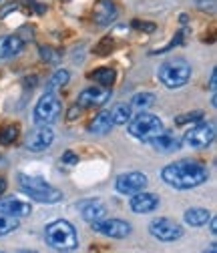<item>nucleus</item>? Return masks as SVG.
<instances>
[{
  "label": "nucleus",
  "mask_w": 217,
  "mask_h": 253,
  "mask_svg": "<svg viewBox=\"0 0 217 253\" xmlns=\"http://www.w3.org/2000/svg\"><path fill=\"white\" fill-rule=\"evenodd\" d=\"M149 143H151V147L155 151H159V153H173V151H177L181 147V139L175 133L165 131V129L157 137H153Z\"/></svg>",
  "instance_id": "nucleus-14"
},
{
  "label": "nucleus",
  "mask_w": 217,
  "mask_h": 253,
  "mask_svg": "<svg viewBox=\"0 0 217 253\" xmlns=\"http://www.w3.org/2000/svg\"><path fill=\"white\" fill-rule=\"evenodd\" d=\"M18 227V217L6 215V213H0V237L12 233Z\"/></svg>",
  "instance_id": "nucleus-24"
},
{
  "label": "nucleus",
  "mask_w": 217,
  "mask_h": 253,
  "mask_svg": "<svg viewBox=\"0 0 217 253\" xmlns=\"http://www.w3.org/2000/svg\"><path fill=\"white\" fill-rule=\"evenodd\" d=\"M44 237H46V243L52 249H56V251H71L79 243L75 227L69 223V221H65V219L52 221L50 225H46Z\"/></svg>",
  "instance_id": "nucleus-3"
},
{
  "label": "nucleus",
  "mask_w": 217,
  "mask_h": 253,
  "mask_svg": "<svg viewBox=\"0 0 217 253\" xmlns=\"http://www.w3.org/2000/svg\"><path fill=\"white\" fill-rule=\"evenodd\" d=\"M52 141H54V131L48 125H43L41 129L33 131L26 137V149L33 153H41V151H46L52 145Z\"/></svg>",
  "instance_id": "nucleus-12"
},
{
  "label": "nucleus",
  "mask_w": 217,
  "mask_h": 253,
  "mask_svg": "<svg viewBox=\"0 0 217 253\" xmlns=\"http://www.w3.org/2000/svg\"><path fill=\"white\" fill-rule=\"evenodd\" d=\"M41 56H43V60H46V62H58V58H60V54H58L54 48H50V46H43V48H41Z\"/></svg>",
  "instance_id": "nucleus-28"
},
{
  "label": "nucleus",
  "mask_w": 217,
  "mask_h": 253,
  "mask_svg": "<svg viewBox=\"0 0 217 253\" xmlns=\"http://www.w3.org/2000/svg\"><path fill=\"white\" fill-rule=\"evenodd\" d=\"M69 79H71V73L69 71H56L54 75H52V79L48 81V90H56V88H60V86H65L67 83H69Z\"/></svg>",
  "instance_id": "nucleus-26"
},
{
  "label": "nucleus",
  "mask_w": 217,
  "mask_h": 253,
  "mask_svg": "<svg viewBox=\"0 0 217 253\" xmlns=\"http://www.w3.org/2000/svg\"><path fill=\"white\" fill-rule=\"evenodd\" d=\"M111 126H113L111 115L103 111V113H99L95 119L88 123V133H92V135H107L111 131Z\"/></svg>",
  "instance_id": "nucleus-20"
},
{
  "label": "nucleus",
  "mask_w": 217,
  "mask_h": 253,
  "mask_svg": "<svg viewBox=\"0 0 217 253\" xmlns=\"http://www.w3.org/2000/svg\"><path fill=\"white\" fill-rule=\"evenodd\" d=\"M81 215H83L85 221H88V223H95V221L105 219L107 207H105L99 199H90V201L81 203Z\"/></svg>",
  "instance_id": "nucleus-18"
},
{
  "label": "nucleus",
  "mask_w": 217,
  "mask_h": 253,
  "mask_svg": "<svg viewBox=\"0 0 217 253\" xmlns=\"http://www.w3.org/2000/svg\"><path fill=\"white\" fill-rule=\"evenodd\" d=\"M203 121V111H191V113H183L179 117H175V125L177 126H185V125H195Z\"/></svg>",
  "instance_id": "nucleus-25"
},
{
  "label": "nucleus",
  "mask_w": 217,
  "mask_h": 253,
  "mask_svg": "<svg viewBox=\"0 0 217 253\" xmlns=\"http://www.w3.org/2000/svg\"><path fill=\"white\" fill-rule=\"evenodd\" d=\"M0 213H6L12 217H24L28 213H33V207L30 203L16 199V197H6V199H0Z\"/></svg>",
  "instance_id": "nucleus-16"
},
{
  "label": "nucleus",
  "mask_w": 217,
  "mask_h": 253,
  "mask_svg": "<svg viewBox=\"0 0 217 253\" xmlns=\"http://www.w3.org/2000/svg\"><path fill=\"white\" fill-rule=\"evenodd\" d=\"M6 187H8V183H6V179H4V177H0V195H2V193L6 191Z\"/></svg>",
  "instance_id": "nucleus-35"
},
{
  "label": "nucleus",
  "mask_w": 217,
  "mask_h": 253,
  "mask_svg": "<svg viewBox=\"0 0 217 253\" xmlns=\"http://www.w3.org/2000/svg\"><path fill=\"white\" fill-rule=\"evenodd\" d=\"M209 225H211V227H209L211 235H215V233H217V221H215V217H211V219H209Z\"/></svg>",
  "instance_id": "nucleus-34"
},
{
  "label": "nucleus",
  "mask_w": 217,
  "mask_h": 253,
  "mask_svg": "<svg viewBox=\"0 0 217 253\" xmlns=\"http://www.w3.org/2000/svg\"><path fill=\"white\" fill-rule=\"evenodd\" d=\"M90 225H92V231H97L105 237H111V239H125L127 235H131V225L121 219H101Z\"/></svg>",
  "instance_id": "nucleus-9"
},
{
  "label": "nucleus",
  "mask_w": 217,
  "mask_h": 253,
  "mask_svg": "<svg viewBox=\"0 0 217 253\" xmlns=\"http://www.w3.org/2000/svg\"><path fill=\"white\" fill-rule=\"evenodd\" d=\"M117 12L119 10H117L113 0H99L95 4V10H92V20L101 26H107L117 18Z\"/></svg>",
  "instance_id": "nucleus-15"
},
{
  "label": "nucleus",
  "mask_w": 217,
  "mask_h": 253,
  "mask_svg": "<svg viewBox=\"0 0 217 253\" xmlns=\"http://www.w3.org/2000/svg\"><path fill=\"white\" fill-rule=\"evenodd\" d=\"M60 161L67 163V165H77L79 163V157L73 151H67V153H63V157H60Z\"/></svg>",
  "instance_id": "nucleus-31"
},
{
  "label": "nucleus",
  "mask_w": 217,
  "mask_h": 253,
  "mask_svg": "<svg viewBox=\"0 0 217 253\" xmlns=\"http://www.w3.org/2000/svg\"><path fill=\"white\" fill-rule=\"evenodd\" d=\"M181 41H183V35L179 33V35H177V37H175V39H173V41H171V42H169L167 46H163L161 50H155V52H167V50H171L173 46H177V44H181Z\"/></svg>",
  "instance_id": "nucleus-32"
},
{
  "label": "nucleus",
  "mask_w": 217,
  "mask_h": 253,
  "mask_svg": "<svg viewBox=\"0 0 217 253\" xmlns=\"http://www.w3.org/2000/svg\"><path fill=\"white\" fill-rule=\"evenodd\" d=\"M149 233L155 239L171 243V241H177V239L183 237V227L179 223H175V221L169 219V217H157V219H153L149 223Z\"/></svg>",
  "instance_id": "nucleus-8"
},
{
  "label": "nucleus",
  "mask_w": 217,
  "mask_h": 253,
  "mask_svg": "<svg viewBox=\"0 0 217 253\" xmlns=\"http://www.w3.org/2000/svg\"><path fill=\"white\" fill-rule=\"evenodd\" d=\"M0 253H2V251H0Z\"/></svg>",
  "instance_id": "nucleus-39"
},
{
  "label": "nucleus",
  "mask_w": 217,
  "mask_h": 253,
  "mask_svg": "<svg viewBox=\"0 0 217 253\" xmlns=\"http://www.w3.org/2000/svg\"><path fill=\"white\" fill-rule=\"evenodd\" d=\"M111 48H113V41H111V37H107V39H103V41L97 44L95 52L103 56V54H109V52H111Z\"/></svg>",
  "instance_id": "nucleus-30"
},
{
  "label": "nucleus",
  "mask_w": 217,
  "mask_h": 253,
  "mask_svg": "<svg viewBox=\"0 0 217 253\" xmlns=\"http://www.w3.org/2000/svg\"><path fill=\"white\" fill-rule=\"evenodd\" d=\"M203 253H217V247H215V243H213V245H211L209 249H205Z\"/></svg>",
  "instance_id": "nucleus-36"
},
{
  "label": "nucleus",
  "mask_w": 217,
  "mask_h": 253,
  "mask_svg": "<svg viewBox=\"0 0 217 253\" xmlns=\"http://www.w3.org/2000/svg\"><path fill=\"white\" fill-rule=\"evenodd\" d=\"M90 81H95V83H99L101 86H113V83H115V71L111 69V67H103V69H97V71H92L90 75Z\"/></svg>",
  "instance_id": "nucleus-23"
},
{
  "label": "nucleus",
  "mask_w": 217,
  "mask_h": 253,
  "mask_svg": "<svg viewBox=\"0 0 217 253\" xmlns=\"http://www.w3.org/2000/svg\"><path fill=\"white\" fill-rule=\"evenodd\" d=\"M18 253H39V251H33V249H22V251H18Z\"/></svg>",
  "instance_id": "nucleus-37"
},
{
  "label": "nucleus",
  "mask_w": 217,
  "mask_h": 253,
  "mask_svg": "<svg viewBox=\"0 0 217 253\" xmlns=\"http://www.w3.org/2000/svg\"><path fill=\"white\" fill-rule=\"evenodd\" d=\"M79 115H81V107H79V105H75V107H71V109H69L67 119H69V121H75Z\"/></svg>",
  "instance_id": "nucleus-33"
},
{
  "label": "nucleus",
  "mask_w": 217,
  "mask_h": 253,
  "mask_svg": "<svg viewBox=\"0 0 217 253\" xmlns=\"http://www.w3.org/2000/svg\"><path fill=\"white\" fill-rule=\"evenodd\" d=\"M161 179L175 189H193L209 179V171L197 161H177L161 171Z\"/></svg>",
  "instance_id": "nucleus-1"
},
{
  "label": "nucleus",
  "mask_w": 217,
  "mask_h": 253,
  "mask_svg": "<svg viewBox=\"0 0 217 253\" xmlns=\"http://www.w3.org/2000/svg\"><path fill=\"white\" fill-rule=\"evenodd\" d=\"M213 141H215V123H211V121L209 123L199 121L183 137V143L187 147H193V149H205Z\"/></svg>",
  "instance_id": "nucleus-7"
},
{
  "label": "nucleus",
  "mask_w": 217,
  "mask_h": 253,
  "mask_svg": "<svg viewBox=\"0 0 217 253\" xmlns=\"http://www.w3.org/2000/svg\"><path fill=\"white\" fill-rule=\"evenodd\" d=\"M163 131V123L157 115H149V113H139L137 117L131 119L129 123V133L131 137L135 139H141V141H151L153 137H157L159 133Z\"/></svg>",
  "instance_id": "nucleus-5"
},
{
  "label": "nucleus",
  "mask_w": 217,
  "mask_h": 253,
  "mask_svg": "<svg viewBox=\"0 0 217 253\" xmlns=\"http://www.w3.org/2000/svg\"><path fill=\"white\" fill-rule=\"evenodd\" d=\"M24 48V41L18 35H8V37H0V60L12 58L20 54Z\"/></svg>",
  "instance_id": "nucleus-17"
},
{
  "label": "nucleus",
  "mask_w": 217,
  "mask_h": 253,
  "mask_svg": "<svg viewBox=\"0 0 217 253\" xmlns=\"http://www.w3.org/2000/svg\"><path fill=\"white\" fill-rule=\"evenodd\" d=\"M157 77L167 88H181L191 79V67H189L187 60L173 58V60L163 62V65L159 67Z\"/></svg>",
  "instance_id": "nucleus-4"
},
{
  "label": "nucleus",
  "mask_w": 217,
  "mask_h": 253,
  "mask_svg": "<svg viewBox=\"0 0 217 253\" xmlns=\"http://www.w3.org/2000/svg\"><path fill=\"white\" fill-rule=\"evenodd\" d=\"M131 205V211L133 213H151L159 207V197L155 193H145V191H139L131 197L129 201Z\"/></svg>",
  "instance_id": "nucleus-13"
},
{
  "label": "nucleus",
  "mask_w": 217,
  "mask_h": 253,
  "mask_svg": "<svg viewBox=\"0 0 217 253\" xmlns=\"http://www.w3.org/2000/svg\"><path fill=\"white\" fill-rule=\"evenodd\" d=\"M18 137V126L16 125H8L4 129H0V145H10L14 143Z\"/></svg>",
  "instance_id": "nucleus-27"
},
{
  "label": "nucleus",
  "mask_w": 217,
  "mask_h": 253,
  "mask_svg": "<svg viewBox=\"0 0 217 253\" xmlns=\"http://www.w3.org/2000/svg\"><path fill=\"white\" fill-rule=\"evenodd\" d=\"M18 185L22 191L30 197V199H35L39 203H58V201H63L65 195L63 191H58V189H54L52 185H48L43 177H28V175H18Z\"/></svg>",
  "instance_id": "nucleus-2"
},
{
  "label": "nucleus",
  "mask_w": 217,
  "mask_h": 253,
  "mask_svg": "<svg viewBox=\"0 0 217 253\" xmlns=\"http://www.w3.org/2000/svg\"><path fill=\"white\" fill-rule=\"evenodd\" d=\"M111 99V88L109 86H88L79 94V107H103Z\"/></svg>",
  "instance_id": "nucleus-11"
},
{
  "label": "nucleus",
  "mask_w": 217,
  "mask_h": 253,
  "mask_svg": "<svg viewBox=\"0 0 217 253\" xmlns=\"http://www.w3.org/2000/svg\"><path fill=\"white\" fill-rule=\"evenodd\" d=\"M60 109H63V105H60V99L56 97V92L46 90L35 107V123L41 125V126L43 125H52L58 119Z\"/></svg>",
  "instance_id": "nucleus-6"
},
{
  "label": "nucleus",
  "mask_w": 217,
  "mask_h": 253,
  "mask_svg": "<svg viewBox=\"0 0 217 253\" xmlns=\"http://www.w3.org/2000/svg\"><path fill=\"white\" fill-rule=\"evenodd\" d=\"M131 26L133 28H137V30H143V33H155V28H157V26H155L153 22H145V20H133L131 22Z\"/></svg>",
  "instance_id": "nucleus-29"
},
{
  "label": "nucleus",
  "mask_w": 217,
  "mask_h": 253,
  "mask_svg": "<svg viewBox=\"0 0 217 253\" xmlns=\"http://www.w3.org/2000/svg\"><path fill=\"white\" fill-rule=\"evenodd\" d=\"M117 191L123 195H135L147 187V175L139 173V171H131V173H123L117 177Z\"/></svg>",
  "instance_id": "nucleus-10"
},
{
  "label": "nucleus",
  "mask_w": 217,
  "mask_h": 253,
  "mask_svg": "<svg viewBox=\"0 0 217 253\" xmlns=\"http://www.w3.org/2000/svg\"><path fill=\"white\" fill-rule=\"evenodd\" d=\"M209 219H211V211L203 209V207H191V209L185 211V223L191 225V227H201Z\"/></svg>",
  "instance_id": "nucleus-19"
},
{
  "label": "nucleus",
  "mask_w": 217,
  "mask_h": 253,
  "mask_svg": "<svg viewBox=\"0 0 217 253\" xmlns=\"http://www.w3.org/2000/svg\"><path fill=\"white\" fill-rule=\"evenodd\" d=\"M111 121H113V125H129L131 123V119L135 117V113H133V109H131V105H127V103H119V105H115L113 109H111Z\"/></svg>",
  "instance_id": "nucleus-21"
},
{
  "label": "nucleus",
  "mask_w": 217,
  "mask_h": 253,
  "mask_svg": "<svg viewBox=\"0 0 217 253\" xmlns=\"http://www.w3.org/2000/svg\"><path fill=\"white\" fill-rule=\"evenodd\" d=\"M153 105H155V94L153 92H137L135 97L131 99L133 113H143V111H147Z\"/></svg>",
  "instance_id": "nucleus-22"
},
{
  "label": "nucleus",
  "mask_w": 217,
  "mask_h": 253,
  "mask_svg": "<svg viewBox=\"0 0 217 253\" xmlns=\"http://www.w3.org/2000/svg\"><path fill=\"white\" fill-rule=\"evenodd\" d=\"M0 2H2V0H0Z\"/></svg>",
  "instance_id": "nucleus-38"
}]
</instances>
